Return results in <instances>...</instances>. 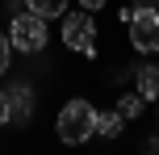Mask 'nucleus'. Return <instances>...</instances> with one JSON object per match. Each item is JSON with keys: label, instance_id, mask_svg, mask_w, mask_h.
<instances>
[{"label": "nucleus", "instance_id": "1", "mask_svg": "<svg viewBox=\"0 0 159 155\" xmlns=\"http://www.w3.org/2000/svg\"><path fill=\"white\" fill-rule=\"evenodd\" d=\"M55 134H59L63 147H84V143L96 134V109H92V101L71 97L63 109H59V117H55Z\"/></svg>", "mask_w": 159, "mask_h": 155}, {"label": "nucleus", "instance_id": "2", "mask_svg": "<svg viewBox=\"0 0 159 155\" xmlns=\"http://www.w3.org/2000/svg\"><path fill=\"white\" fill-rule=\"evenodd\" d=\"M8 42H13V50H21V55H38V50L46 46V21H42L38 13H17L13 25H8Z\"/></svg>", "mask_w": 159, "mask_h": 155}, {"label": "nucleus", "instance_id": "3", "mask_svg": "<svg viewBox=\"0 0 159 155\" xmlns=\"http://www.w3.org/2000/svg\"><path fill=\"white\" fill-rule=\"evenodd\" d=\"M126 25H130V46L138 50V55H155L159 50V13L155 8H130V17H126Z\"/></svg>", "mask_w": 159, "mask_h": 155}, {"label": "nucleus", "instance_id": "4", "mask_svg": "<svg viewBox=\"0 0 159 155\" xmlns=\"http://www.w3.org/2000/svg\"><path fill=\"white\" fill-rule=\"evenodd\" d=\"M63 46L80 50V55H92V50H96V21H92L88 8L63 17Z\"/></svg>", "mask_w": 159, "mask_h": 155}, {"label": "nucleus", "instance_id": "5", "mask_svg": "<svg viewBox=\"0 0 159 155\" xmlns=\"http://www.w3.org/2000/svg\"><path fill=\"white\" fill-rule=\"evenodd\" d=\"M34 117V92H30V84H13V92H8V122H17V126H25Z\"/></svg>", "mask_w": 159, "mask_h": 155}, {"label": "nucleus", "instance_id": "6", "mask_svg": "<svg viewBox=\"0 0 159 155\" xmlns=\"http://www.w3.org/2000/svg\"><path fill=\"white\" fill-rule=\"evenodd\" d=\"M134 80H138V97L143 101H159V67L155 63H143L134 71Z\"/></svg>", "mask_w": 159, "mask_h": 155}, {"label": "nucleus", "instance_id": "7", "mask_svg": "<svg viewBox=\"0 0 159 155\" xmlns=\"http://www.w3.org/2000/svg\"><path fill=\"white\" fill-rule=\"evenodd\" d=\"M121 126H126V117H121L117 109H96V134H101V139H117Z\"/></svg>", "mask_w": 159, "mask_h": 155}, {"label": "nucleus", "instance_id": "8", "mask_svg": "<svg viewBox=\"0 0 159 155\" xmlns=\"http://www.w3.org/2000/svg\"><path fill=\"white\" fill-rule=\"evenodd\" d=\"M30 13H38L42 21H55L59 13H67V0H25Z\"/></svg>", "mask_w": 159, "mask_h": 155}, {"label": "nucleus", "instance_id": "9", "mask_svg": "<svg viewBox=\"0 0 159 155\" xmlns=\"http://www.w3.org/2000/svg\"><path fill=\"white\" fill-rule=\"evenodd\" d=\"M143 105H147V101L138 97V88H134V92H126V97H117V105H113V109H117V113L130 122V117H138V113H143Z\"/></svg>", "mask_w": 159, "mask_h": 155}, {"label": "nucleus", "instance_id": "10", "mask_svg": "<svg viewBox=\"0 0 159 155\" xmlns=\"http://www.w3.org/2000/svg\"><path fill=\"white\" fill-rule=\"evenodd\" d=\"M8 59H13V42H8V34H0V75L8 71Z\"/></svg>", "mask_w": 159, "mask_h": 155}, {"label": "nucleus", "instance_id": "11", "mask_svg": "<svg viewBox=\"0 0 159 155\" xmlns=\"http://www.w3.org/2000/svg\"><path fill=\"white\" fill-rule=\"evenodd\" d=\"M4 122H8V92L0 88V126H4Z\"/></svg>", "mask_w": 159, "mask_h": 155}, {"label": "nucleus", "instance_id": "12", "mask_svg": "<svg viewBox=\"0 0 159 155\" xmlns=\"http://www.w3.org/2000/svg\"><path fill=\"white\" fill-rule=\"evenodd\" d=\"M80 4H84V8H88V13H101V8H105V4H109V0H80Z\"/></svg>", "mask_w": 159, "mask_h": 155}]
</instances>
